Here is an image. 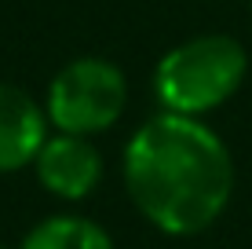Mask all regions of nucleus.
Listing matches in <instances>:
<instances>
[{
    "instance_id": "6",
    "label": "nucleus",
    "mask_w": 252,
    "mask_h": 249,
    "mask_svg": "<svg viewBox=\"0 0 252 249\" xmlns=\"http://www.w3.org/2000/svg\"><path fill=\"white\" fill-rule=\"evenodd\" d=\"M19 249H114V238L88 216H48L40 220Z\"/></svg>"
},
{
    "instance_id": "7",
    "label": "nucleus",
    "mask_w": 252,
    "mask_h": 249,
    "mask_svg": "<svg viewBox=\"0 0 252 249\" xmlns=\"http://www.w3.org/2000/svg\"><path fill=\"white\" fill-rule=\"evenodd\" d=\"M0 249H4V246H0Z\"/></svg>"
},
{
    "instance_id": "1",
    "label": "nucleus",
    "mask_w": 252,
    "mask_h": 249,
    "mask_svg": "<svg viewBox=\"0 0 252 249\" xmlns=\"http://www.w3.org/2000/svg\"><path fill=\"white\" fill-rule=\"evenodd\" d=\"M125 191L161 235L190 238L223 216L234 194V161L201 117H146L125 147Z\"/></svg>"
},
{
    "instance_id": "3",
    "label": "nucleus",
    "mask_w": 252,
    "mask_h": 249,
    "mask_svg": "<svg viewBox=\"0 0 252 249\" xmlns=\"http://www.w3.org/2000/svg\"><path fill=\"white\" fill-rule=\"evenodd\" d=\"M125 103H128V81L121 66L99 55H84L66 63L51 77L44 114L48 125H55V132L95 136L117 121Z\"/></svg>"
},
{
    "instance_id": "8",
    "label": "nucleus",
    "mask_w": 252,
    "mask_h": 249,
    "mask_svg": "<svg viewBox=\"0 0 252 249\" xmlns=\"http://www.w3.org/2000/svg\"><path fill=\"white\" fill-rule=\"evenodd\" d=\"M249 4H252V0H249Z\"/></svg>"
},
{
    "instance_id": "4",
    "label": "nucleus",
    "mask_w": 252,
    "mask_h": 249,
    "mask_svg": "<svg viewBox=\"0 0 252 249\" xmlns=\"http://www.w3.org/2000/svg\"><path fill=\"white\" fill-rule=\"evenodd\" d=\"M37 179L48 194L66 202L88 198L102 179V154L95 150L88 136H69V132H51L44 147L33 158Z\"/></svg>"
},
{
    "instance_id": "5",
    "label": "nucleus",
    "mask_w": 252,
    "mask_h": 249,
    "mask_svg": "<svg viewBox=\"0 0 252 249\" xmlns=\"http://www.w3.org/2000/svg\"><path fill=\"white\" fill-rule=\"evenodd\" d=\"M48 114L30 92L0 84V176L26 169L48 140Z\"/></svg>"
},
{
    "instance_id": "2",
    "label": "nucleus",
    "mask_w": 252,
    "mask_h": 249,
    "mask_svg": "<svg viewBox=\"0 0 252 249\" xmlns=\"http://www.w3.org/2000/svg\"><path fill=\"white\" fill-rule=\"evenodd\" d=\"M245 73L249 55L241 40L227 33H205L161 55L154 66V96L168 114L205 117L241 88Z\"/></svg>"
}]
</instances>
